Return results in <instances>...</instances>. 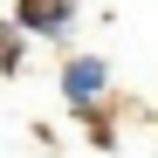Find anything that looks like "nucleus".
Wrapping results in <instances>:
<instances>
[{
  "mask_svg": "<svg viewBox=\"0 0 158 158\" xmlns=\"http://www.w3.org/2000/svg\"><path fill=\"white\" fill-rule=\"evenodd\" d=\"M103 83H110L103 55H76V62L62 69V96L76 103V110H96V103H103Z\"/></svg>",
  "mask_w": 158,
  "mask_h": 158,
  "instance_id": "f257e3e1",
  "label": "nucleus"
},
{
  "mask_svg": "<svg viewBox=\"0 0 158 158\" xmlns=\"http://www.w3.org/2000/svg\"><path fill=\"white\" fill-rule=\"evenodd\" d=\"M69 0H21V28H35V35H55V28H69Z\"/></svg>",
  "mask_w": 158,
  "mask_h": 158,
  "instance_id": "f03ea898",
  "label": "nucleus"
}]
</instances>
